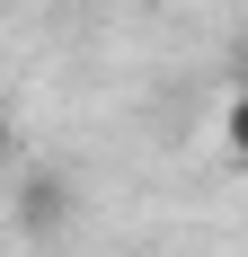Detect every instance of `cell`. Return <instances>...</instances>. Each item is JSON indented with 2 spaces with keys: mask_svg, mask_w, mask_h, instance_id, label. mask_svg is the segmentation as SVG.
I'll return each mask as SVG.
<instances>
[{
  "mask_svg": "<svg viewBox=\"0 0 248 257\" xmlns=\"http://www.w3.org/2000/svg\"><path fill=\"white\" fill-rule=\"evenodd\" d=\"M71 204H80V186L62 178V169H36V178H27V195H18V222H27V239H53L62 222H71Z\"/></svg>",
  "mask_w": 248,
  "mask_h": 257,
  "instance_id": "obj_1",
  "label": "cell"
},
{
  "mask_svg": "<svg viewBox=\"0 0 248 257\" xmlns=\"http://www.w3.org/2000/svg\"><path fill=\"white\" fill-rule=\"evenodd\" d=\"M222 142H230V160L248 169V89H239V98L222 106Z\"/></svg>",
  "mask_w": 248,
  "mask_h": 257,
  "instance_id": "obj_2",
  "label": "cell"
},
{
  "mask_svg": "<svg viewBox=\"0 0 248 257\" xmlns=\"http://www.w3.org/2000/svg\"><path fill=\"white\" fill-rule=\"evenodd\" d=\"M0 151H9V124H0Z\"/></svg>",
  "mask_w": 248,
  "mask_h": 257,
  "instance_id": "obj_3",
  "label": "cell"
}]
</instances>
